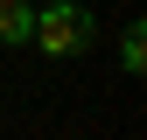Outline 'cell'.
<instances>
[{"instance_id": "1", "label": "cell", "mask_w": 147, "mask_h": 140, "mask_svg": "<svg viewBox=\"0 0 147 140\" xmlns=\"http://www.w3.org/2000/svg\"><path fill=\"white\" fill-rule=\"evenodd\" d=\"M42 56H84L98 42V14L77 7V0H42L35 7V35H28Z\"/></svg>"}, {"instance_id": "3", "label": "cell", "mask_w": 147, "mask_h": 140, "mask_svg": "<svg viewBox=\"0 0 147 140\" xmlns=\"http://www.w3.org/2000/svg\"><path fill=\"white\" fill-rule=\"evenodd\" d=\"M119 70H133V77L147 70V28H140V21H133V28L119 35Z\"/></svg>"}, {"instance_id": "2", "label": "cell", "mask_w": 147, "mask_h": 140, "mask_svg": "<svg viewBox=\"0 0 147 140\" xmlns=\"http://www.w3.org/2000/svg\"><path fill=\"white\" fill-rule=\"evenodd\" d=\"M35 35V0H0V42H28Z\"/></svg>"}]
</instances>
